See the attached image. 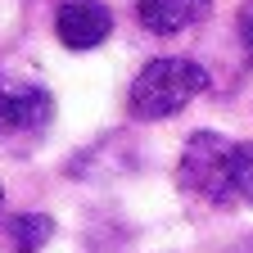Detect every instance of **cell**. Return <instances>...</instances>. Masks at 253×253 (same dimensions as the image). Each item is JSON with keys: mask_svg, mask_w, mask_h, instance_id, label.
<instances>
[{"mask_svg": "<svg viewBox=\"0 0 253 253\" xmlns=\"http://www.w3.org/2000/svg\"><path fill=\"white\" fill-rule=\"evenodd\" d=\"M212 0H136V18L154 37H181L195 23H204Z\"/></svg>", "mask_w": 253, "mask_h": 253, "instance_id": "obj_5", "label": "cell"}, {"mask_svg": "<svg viewBox=\"0 0 253 253\" xmlns=\"http://www.w3.org/2000/svg\"><path fill=\"white\" fill-rule=\"evenodd\" d=\"M231 163H235V140L217 136V131H195L185 140V149H181L176 185L185 195L204 199V204H235Z\"/></svg>", "mask_w": 253, "mask_h": 253, "instance_id": "obj_2", "label": "cell"}, {"mask_svg": "<svg viewBox=\"0 0 253 253\" xmlns=\"http://www.w3.org/2000/svg\"><path fill=\"white\" fill-rule=\"evenodd\" d=\"M231 190H235V204H253V140H240V145H235Z\"/></svg>", "mask_w": 253, "mask_h": 253, "instance_id": "obj_7", "label": "cell"}, {"mask_svg": "<svg viewBox=\"0 0 253 253\" xmlns=\"http://www.w3.org/2000/svg\"><path fill=\"white\" fill-rule=\"evenodd\" d=\"M204 90H208V73L195 59H149L126 90V109L140 122H158L195 104Z\"/></svg>", "mask_w": 253, "mask_h": 253, "instance_id": "obj_1", "label": "cell"}, {"mask_svg": "<svg viewBox=\"0 0 253 253\" xmlns=\"http://www.w3.org/2000/svg\"><path fill=\"white\" fill-rule=\"evenodd\" d=\"M231 253H253V235H244V240H235V244H231Z\"/></svg>", "mask_w": 253, "mask_h": 253, "instance_id": "obj_9", "label": "cell"}, {"mask_svg": "<svg viewBox=\"0 0 253 253\" xmlns=\"http://www.w3.org/2000/svg\"><path fill=\"white\" fill-rule=\"evenodd\" d=\"M54 118V95L41 82H18L0 73V136L41 131Z\"/></svg>", "mask_w": 253, "mask_h": 253, "instance_id": "obj_3", "label": "cell"}, {"mask_svg": "<svg viewBox=\"0 0 253 253\" xmlns=\"http://www.w3.org/2000/svg\"><path fill=\"white\" fill-rule=\"evenodd\" d=\"M0 204H5V190H0Z\"/></svg>", "mask_w": 253, "mask_h": 253, "instance_id": "obj_10", "label": "cell"}, {"mask_svg": "<svg viewBox=\"0 0 253 253\" xmlns=\"http://www.w3.org/2000/svg\"><path fill=\"white\" fill-rule=\"evenodd\" d=\"M113 32V14L104 0H63L54 14V37L68 50H95L100 41H109Z\"/></svg>", "mask_w": 253, "mask_h": 253, "instance_id": "obj_4", "label": "cell"}, {"mask_svg": "<svg viewBox=\"0 0 253 253\" xmlns=\"http://www.w3.org/2000/svg\"><path fill=\"white\" fill-rule=\"evenodd\" d=\"M50 235H54V217H45V212H18L5 221V240L14 253H37L50 244Z\"/></svg>", "mask_w": 253, "mask_h": 253, "instance_id": "obj_6", "label": "cell"}, {"mask_svg": "<svg viewBox=\"0 0 253 253\" xmlns=\"http://www.w3.org/2000/svg\"><path fill=\"white\" fill-rule=\"evenodd\" d=\"M235 27H240V45H244V59L253 63V0H244V5H240V18H235Z\"/></svg>", "mask_w": 253, "mask_h": 253, "instance_id": "obj_8", "label": "cell"}]
</instances>
